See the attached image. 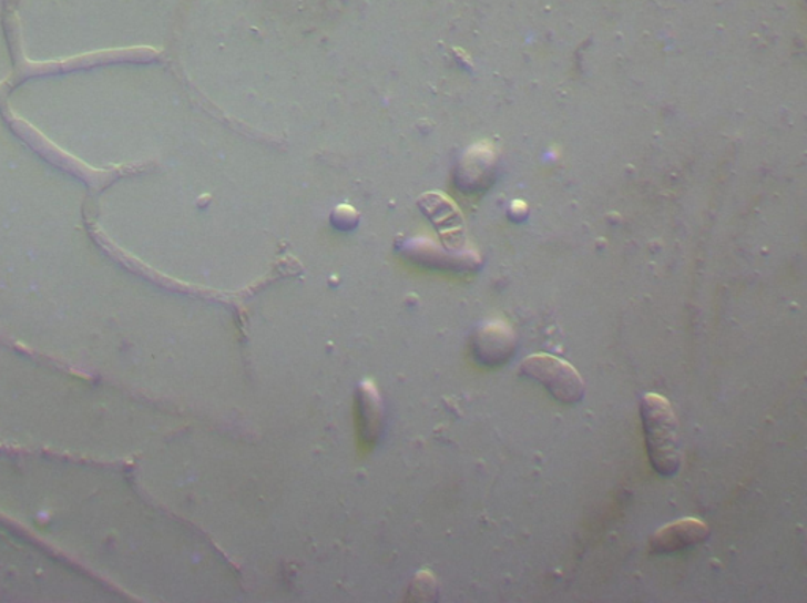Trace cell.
<instances>
[{
    "instance_id": "3",
    "label": "cell",
    "mask_w": 807,
    "mask_h": 603,
    "mask_svg": "<svg viewBox=\"0 0 807 603\" xmlns=\"http://www.w3.org/2000/svg\"><path fill=\"white\" fill-rule=\"evenodd\" d=\"M521 374L543 385L549 395L566 406H574L584 399V378L565 359L548 354L532 355L521 362Z\"/></svg>"
},
{
    "instance_id": "2",
    "label": "cell",
    "mask_w": 807,
    "mask_h": 603,
    "mask_svg": "<svg viewBox=\"0 0 807 603\" xmlns=\"http://www.w3.org/2000/svg\"><path fill=\"white\" fill-rule=\"evenodd\" d=\"M650 462L657 473L674 476L682 466L678 419L666 397L648 392L641 403Z\"/></svg>"
},
{
    "instance_id": "4",
    "label": "cell",
    "mask_w": 807,
    "mask_h": 603,
    "mask_svg": "<svg viewBox=\"0 0 807 603\" xmlns=\"http://www.w3.org/2000/svg\"><path fill=\"white\" fill-rule=\"evenodd\" d=\"M709 538V527L702 520L689 519L676 520L661 528L650 539V550L657 554H671L682 552L689 546L702 544Z\"/></svg>"
},
{
    "instance_id": "5",
    "label": "cell",
    "mask_w": 807,
    "mask_h": 603,
    "mask_svg": "<svg viewBox=\"0 0 807 603\" xmlns=\"http://www.w3.org/2000/svg\"><path fill=\"white\" fill-rule=\"evenodd\" d=\"M518 339L513 329L504 324H491L481 329L473 340V355L478 362L497 367L513 357Z\"/></svg>"
},
{
    "instance_id": "1",
    "label": "cell",
    "mask_w": 807,
    "mask_h": 603,
    "mask_svg": "<svg viewBox=\"0 0 807 603\" xmlns=\"http://www.w3.org/2000/svg\"><path fill=\"white\" fill-rule=\"evenodd\" d=\"M119 402L106 380L0 340V444L108 463Z\"/></svg>"
},
{
    "instance_id": "6",
    "label": "cell",
    "mask_w": 807,
    "mask_h": 603,
    "mask_svg": "<svg viewBox=\"0 0 807 603\" xmlns=\"http://www.w3.org/2000/svg\"><path fill=\"white\" fill-rule=\"evenodd\" d=\"M361 421L364 432L368 440H374L380 421V400L376 388L371 384H365L361 388Z\"/></svg>"
}]
</instances>
